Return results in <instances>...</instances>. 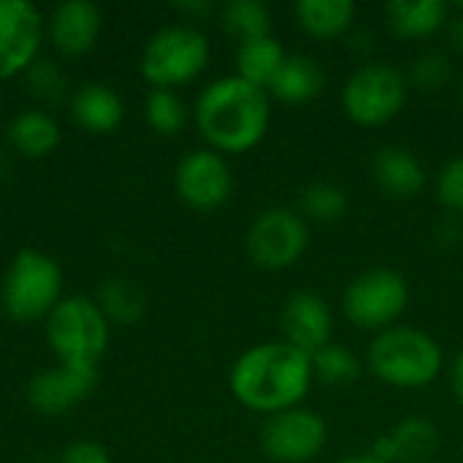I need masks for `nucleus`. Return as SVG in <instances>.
<instances>
[{
  "instance_id": "nucleus-35",
  "label": "nucleus",
  "mask_w": 463,
  "mask_h": 463,
  "mask_svg": "<svg viewBox=\"0 0 463 463\" xmlns=\"http://www.w3.org/2000/svg\"><path fill=\"white\" fill-rule=\"evenodd\" d=\"M339 463H385V461H380L372 450L369 453H358V456H347V458H342Z\"/></svg>"
},
{
  "instance_id": "nucleus-29",
  "label": "nucleus",
  "mask_w": 463,
  "mask_h": 463,
  "mask_svg": "<svg viewBox=\"0 0 463 463\" xmlns=\"http://www.w3.org/2000/svg\"><path fill=\"white\" fill-rule=\"evenodd\" d=\"M453 76V65L448 60V54L442 52H423L420 57H415L412 62V71H410V84L418 87V90H439L450 81Z\"/></svg>"
},
{
  "instance_id": "nucleus-15",
  "label": "nucleus",
  "mask_w": 463,
  "mask_h": 463,
  "mask_svg": "<svg viewBox=\"0 0 463 463\" xmlns=\"http://www.w3.org/2000/svg\"><path fill=\"white\" fill-rule=\"evenodd\" d=\"M439 448V431L426 418H404L374 439L372 453L385 463H429Z\"/></svg>"
},
{
  "instance_id": "nucleus-3",
  "label": "nucleus",
  "mask_w": 463,
  "mask_h": 463,
  "mask_svg": "<svg viewBox=\"0 0 463 463\" xmlns=\"http://www.w3.org/2000/svg\"><path fill=\"white\" fill-rule=\"evenodd\" d=\"M366 364L377 380L402 391L431 385L442 374V347L426 331L412 326H393L380 331L366 353Z\"/></svg>"
},
{
  "instance_id": "nucleus-23",
  "label": "nucleus",
  "mask_w": 463,
  "mask_h": 463,
  "mask_svg": "<svg viewBox=\"0 0 463 463\" xmlns=\"http://www.w3.org/2000/svg\"><path fill=\"white\" fill-rule=\"evenodd\" d=\"M11 144L27 157H43L60 144V128L46 111H24L8 128Z\"/></svg>"
},
{
  "instance_id": "nucleus-21",
  "label": "nucleus",
  "mask_w": 463,
  "mask_h": 463,
  "mask_svg": "<svg viewBox=\"0 0 463 463\" xmlns=\"http://www.w3.org/2000/svg\"><path fill=\"white\" fill-rule=\"evenodd\" d=\"M296 19L307 35L331 41L353 27L355 5L350 0H301L296 3Z\"/></svg>"
},
{
  "instance_id": "nucleus-4",
  "label": "nucleus",
  "mask_w": 463,
  "mask_h": 463,
  "mask_svg": "<svg viewBox=\"0 0 463 463\" xmlns=\"http://www.w3.org/2000/svg\"><path fill=\"white\" fill-rule=\"evenodd\" d=\"M46 336L65 366H98L109 345V320L98 304L81 296L62 298L46 323Z\"/></svg>"
},
{
  "instance_id": "nucleus-11",
  "label": "nucleus",
  "mask_w": 463,
  "mask_h": 463,
  "mask_svg": "<svg viewBox=\"0 0 463 463\" xmlns=\"http://www.w3.org/2000/svg\"><path fill=\"white\" fill-rule=\"evenodd\" d=\"M231 168L214 149H195L176 165V193L193 209L212 212L222 206L231 198Z\"/></svg>"
},
{
  "instance_id": "nucleus-12",
  "label": "nucleus",
  "mask_w": 463,
  "mask_h": 463,
  "mask_svg": "<svg viewBox=\"0 0 463 463\" xmlns=\"http://www.w3.org/2000/svg\"><path fill=\"white\" fill-rule=\"evenodd\" d=\"M41 43V14L27 0H0V79L24 71Z\"/></svg>"
},
{
  "instance_id": "nucleus-22",
  "label": "nucleus",
  "mask_w": 463,
  "mask_h": 463,
  "mask_svg": "<svg viewBox=\"0 0 463 463\" xmlns=\"http://www.w3.org/2000/svg\"><path fill=\"white\" fill-rule=\"evenodd\" d=\"M285 57L288 54L274 35L244 41V43H239V52H236V71H239L236 76H241L244 81H250L260 90H269V84L274 81Z\"/></svg>"
},
{
  "instance_id": "nucleus-9",
  "label": "nucleus",
  "mask_w": 463,
  "mask_h": 463,
  "mask_svg": "<svg viewBox=\"0 0 463 463\" xmlns=\"http://www.w3.org/2000/svg\"><path fill=\"white\" fill-rule=\"evenodd\" d=\"M309 244V228L301 214L290 209L263 212L247 233V255L266 271L290 269Z\"/></svg>"
},
{
  "instance_id": "nucleus-28",
  "label": "nucleus",
  "mask_w": 463,
  "mask_h": 463,
  "mask_svg": "<svg viewBox=\"0 0 463 463\" xmlns=\"http://www.w3.org/2000/svg\"><path fill=\"white\" fill-rule=\"evenodd\" d=\"M100 309L103 315L119 323H136L144 315V296L125 279H114L100 290Z\"/></svg>"
},
{
  "instance_id": "nucleus-1",
  "label": "nucleus",
  "mask_w": 463,
  "mask_h": 463,
  "mask_svg": "<svg viewBox=\"0 0 463 463\" xmlns=\"http://www.w3.org/2000/svg\"><path fill=\"white\" fill-rule=\"evenodd\" d=\"M312 358L288 342H263L241 353L231 369V393L260 415L298 407L312 385Z\"/></svg>"
},
{
  "instance_id": "nucleus-27",
  "label": "nucleus",
  "mask_w": 463,
  "mask_h": 463,
  "mask_svg": "<svg viewBox=\"0 0 463 463\" xmlns=\"http://www.w3.org/2000/svg\"><path fill=\"white\" fill-rule=\"evenodd\" d=\"M146 122L160 136H176L187 122V109L171 90H152L146 98Z\"/></svg>"
},
{
  "instance_id": "nucleus-36",
  "label": "nucleus",
  "mask_w": 463,
  "mask_h": 463,
  "mask_svg": "<svg viewBox=\"0 0 463 463\" xmlns=\"http://www.w3.org/2000/svg\"><path fill=\"white\" fill-rule=\"evenodd\" d=\"M429 463H431V461H429Z\"/></svg>"
},
{
  "instance_id": "nucleus-20",
  "label": "nucleus",
  "mask_w": 463,
  "mask_h": 463,
  "mask_svg": "<svg viewBox=\"0 0 463 463\" xmlns=\"http://www.w3.org/2000/svg\"><path fill=\"white\" fill-rule=\"evenodd\" d=\"M71 111H73V119L90 133H111L119 128L125 117V106L119 95L106 84L81 87L71 103Z\"/></svg>"
},
{
  "instance_id": "nucleus-31",
  "label": "nucleus",
  "mask_w": 463,
  "mask_h": 463,
  "mask_svg": "<svg viewBox=\"0 0 463 463\" xmlns=\"http://www.w3.org/2000/svg\"><path fill=\"white\" fill-rule=\"evenodd\" d=\"M62 463H111L106 448L95 442H76L62 453Z\"/></svg>"
},
{
  "instance_id": "nucleus-14",
  "label": "nucleus",
  "mask_w": 463,
  "mask_h": 463,
  "mask_svg": "<svg viewBox=\"0 0 463 463\" xmlns=\"http://www.w3.org/2000/svg\"><path fill=\"white\" fill-rule=\"evenodd\" d=\"M95 380H98L95 366H65V364H60L57 369L38 374L30 383L27 396L38 412L60 415V412L71 410L73 404H79L81 399H87Z\"/></svg>"
},
{
  "instance_id": "nucleus-10",
  "label": "nucleus",
  "mask_w": 463,
  "mask_h": 463,
  "mask_svg": "<svg viewBox=\"0 0 463 463\" xmlns=\"http://www.w3.org/2000/svg\"><path fill=\"white\" fill-rule=\"evenodd\" d=\"M326 423L317 412L293 407L269 415L260 429V450L274 463H309L326 448Z\"/></svg>"
},
{
  "instance_id": "nucleus-33",
  "label": "nucleus",
  "mask_w": 463,
  "mask_h": 463,
  "mask_svg": "<svg viewBox=\"0 0 463 463\" xmlns=\"http://www.w3.org/2000/svg\"><path fill=\"white\" fill-rule=\"evenodd\" d=\"M448 38H450V43H453L458 52H463V14L453 16V19L448 22Z\"/></svg>"
},
{
  "instance_id": "nucleus-7",
  "label": "nucleus",
  "mask_w": 463,
  "mask_h": 463,
  "mask_svg": "<svg viewBox=\"0 0 463 463\" xmlns=\"http://www.w3.org/2000/svg\"><path fill=\"white\" fill-rule=\"evenodd\" d=\"M209 62V41L190 24L163 27L149 38L141 54V73L155 90H171L193 81Z\"/></svg>"
},
{
  "instance_id": "nucleus-18",
  "label": "nucleus",
  "mask_w": 463,
  "mask_h": 463,
  "mask_svg": "<svg viewBox=\"0 0 463 463\" xmlns=\"http://www.w3.org/2000/svg\"><path fill=\"white\" fill-rule=\"evenodd\" d=\"M385 19L399 38H429L450 22V5L442 0H391Z\"/></svg>"
},
{
  "instance_id": "nucleus-32",
  "label": "nucleus",
  "mask_w": 463,
  "mask_h": 463,
  "mask_svg": "<svg viewBox=\"0 0 463 463\" xmlns=\"http://www.w3.org/2000/svg\"><path fill=\"white\" fill-rule=\"evenodd\" d=\"M450 388H453L456 399L463 404V353L456 355V361L450 366Z\"/></svg>"
},
{
  "instance_id": "nucleus-30",
  "label": "nucleus",
  "mask_w": 463,
  "mask_h": 463,
  "mask_svg": "<svg viewBox=\"0 0 463 463\" xmlns=\"http://www.w3.org/2000/svg\"><path fill=\"white\" fill-rule=\"evenodd\" d=\"M437 201L450 209L463 214V155L453 157L437 176Z\"/></svg>"
},
{
  "instance_id": "nucleus-25",
  "label": "nucleus",
  "mask_w": 463,
  "mask_h": 463,
  "mask_svg": "<svg viewBox=\"0 0 463 463\" xmlns=\"http://www.w3.org/2000/svg\"><path fill=\"white\" fill-rule=\"evenodd\" d=\"M312 374L326 385H345L361 377V361L339 342H328L312 355Z\"/></svg>"
},
{
  "instance_id": "nucleus-5",
  "label": "nucleus",
  "mask_w": 463,
  "mask_h": 463,
  "mask_svg": "<svg viewBox=\"0 0 463 463\" xmlns=\"http://www.w3.org/2000/svg\"><path fill=\"white\" fill-rule=\"evenodd\" d=\"M410 81L388 62H366L342 87V109L361 128L388 125L407 103Z\"/></svg>"
},
{
  "instance_id": "nucleus-13",
  "label": "nucleus",
  "mask_w": 463,
  "mask_h": 463,
  "mask_svg": "<svg viewBox=\"0 0 463 463\" xmlns=\"http://www.w3.org/2000/svg\"><path fill=\"white\" fill-rule=\"evenodd\" d=\"M279 326H282V342L293 345L296 350L312 358L320 347L331 342V334H334L331 307L317 293L298 290L288 296L282 315H279Z\"/></svg>"
},
{
  "instance_id": "nucleus-19",
  "label": "nucleus",
  "mask_w": 463,
  "mask_h": 463,
  "mask_svg": "<svg viewBox=\"0 0 463 463\" xmlns=\"http://www.w3.org/2000/svg\"><path fill=\"white\" fill-rule=\"evenodd\" d=\"M323 87H326V73L317 65V60L307 54H288L274 81L269 84L271 95L290 106L315 100L323 92Z\"/></svg>"
},
{
  "instance_id": "nucleus-6",
  "label": "nucleus",
  "mask_w": 463,
  "mask_h": 463,
  "mask_svg": "<svg viewBox=\"0 0 463 463\" xmlns=\"http://www.w3.org/2000/svg\"><path fill=\"white\" fill-rule=\"evenodd\" d=\"M60 293L62 271L52 258L35 250L16 252L3 279V304L14 320L33 323L49 317L52 309L60 304Z\"/></svg>"
},
{
  "instance_id": "nucleus-34",
  "label": "nucleus",
  "mask_w": 463,
  "mask_h": 463,
  "mask_svg": "<svg viewBox=\"0 0 463 463\" xmlns=\"http://www.w3.org/2000/svg\"><path fill=\"white\" fill-rule=\"evenodd\" d=\"M176 11L193 14V16H203V14L212 11V3H176Z\"/></svg>"
},
{
  "instance_id": "nucleus-16",
  "label": "nucleus",
  "mask_w": 463,
  "mask_h": 463,
  "mask_svg": "<svg viewBox=\"0 0 463 463\" xmlns=\"http://www.w3.org/2000/svg\"><path fill=\"white\" fill-rule=\"evenodd\" d=\"M100 24H103L100 11L90 0L60 3L49 22L52 43L57 46V52L68 57H79L92 49V43L98 41Z\"/></svg>"
},
{
  "instance_id": "nucleus-24",
  "label": "nucleus",
  "mask_w": 463,
  "mask_h": 463,
  "mask_svg": "<svg viewBox=\"0 0 463 463\" xmlns=\"http://www.w3.org/2000/svg\"><path fill=\"white\" fill-rule=\"evenodd\" d=\"M222 24L233 38H239V43L255 41L269 35L271 11L260 0H231L222 8Z\"/></svg>"
},
{
  "instance_id": "nucleus-8",
  "label": "nucleus",
  "mask_w": 463,
  "mask_h": 463,
  "mask_svg": "<svg viewBox=\"0 0 463 463\" xmlns=\"http://www.w3.org/2000/svg\"><path fill=\"white\" fill-rule=\"evenodd\" d=\"M410 301V288L407 279L393 271V269H369L358 274L345 296H342V309L345 317L358 326L361 331H385L393 328V323L404 315Z\"/></svg>"
},
{
  "instance_id": "nucleus-17",
  "label": "nucleus",
  "mask_w": 463,
  "mask_h": 463,
  "mask_svg": "<svg viewBox=\"0 0 463 463\" xmlns=\"http://www.w3.org/2000/svg\"><path fill=\"white\" fill-rule=\"evenodd\" d=\"M372 176L380 184L383 193L391 198H412L426 184V168L423 163L399 144L383 146L372 160Z\"/></svg>"
},
{
  "instance_id": "nucleus-26",
  "label": "nucleus",
  "mask_w": 463,
  "mask_h": 463,
  "mask_svg": "<svg viewBox=\"0 0 463 463\" xmlns=\"http://www.w3.org/2000/svg\"><path fill=\"white\" fill-rule=\"evenodd\" d=\"M347 193L339 184L331 182H315L304 190L301 195V209L304 217H309L312 222H339L347 214Z\"/></svg>"
},
{
  "instance_id": "nucleus-2",
  "label": "nucleus",
  "mask_w": 463,
  "mask_h": 463,
  "mask_svg": "<svg viewBox=\"0 0 463 463\" xmlns=\"http://www.w3.org/2000/svg\"><path fill=\"white\" fill-rule=\"evenodd\" d=\"M271 106L266 90L241 76H222L203 87L195 100V125L217 152H250L269 130Z\"/></svg>"
}]
</instances>
